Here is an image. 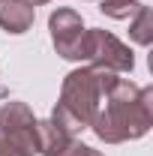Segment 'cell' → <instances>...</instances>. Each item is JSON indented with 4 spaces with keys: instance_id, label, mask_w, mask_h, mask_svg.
I'll use <instances>...</instances> for the list:
<instances>
[{
    "instance_id": "6",
    "label": "cell",
    "mask_w": 153,
    "mask_h": 156,
    "mask_svg": "<svg viewBox=\"0 0 153 156\" xmlns=\"http://www.w3.org/2000/svg\"><path fill=\"white\" fill-rule=\"evenodd\" d=\"M33 6L24 3V0H0V27L12 36H21L33 27Z\"/></svg>"
},
{
    "instance_id": "2",
    "label": "cell",
    "mask_w": 153,
    "mask_h": 156,
    "mask_svg": "<svg viewBox=\"0 0 153 156\" xmlns=\"http://www.w3.org/2000/svg\"><path fill=\"white\" fill-rule=\"evenodd\" d=\"M117 78H120L117 72L99 69V66L72 69L69 75L63 78L60 99L54 105V111H51V120L57 126H63L69 135H75L81 129H90L102 99L108 96V90L114 87Z\"/></svg>"
},
{
    "instance_id": "4",
    "label": "cell",
    "mask_w": 153,
    "mask_h": 156,
    "mask_svg": "<svg viewBox=\"0 0 153 156\" xmlns=\"http://www.w3.org/2000/svg\"><path fill=\"white\" fill-rule=\"evenodd\" d=\"M48 30H51V42L54 51L63 60H84V21L75 9H54L48 18Z\"/></svg>"
},
{
    "instance_id": "10",
    "label": "cell",
    "mask_w": 153,
    "mask_h": 156,
    "mask_svg": "<svg viewBox=\"0 0 153 156\" xmlns=\"http://www.w3.org/2000/svg\"><path fill=\"white\" fill-rule=\"evenodd\" d=\"M60 156H102L99 153V150H93V147H87V144H81V141H75V138H72V141H69V147H66V150H63V153Z\"/></svg>"
},
{
    "instance_id": "1",
    "label": "cell",
    "mask_w": 153,
    "mask_h": 156,
    "mask_svg": "<svg viewBox=\"0 0 153 156\" xmlns=\"http://www.w3.org/2000/svg\"><path fill=\"white\" fill-rule=\"evenodd\" d=\"M153 126V87H138L129 78H117L96 111L93 135L105 144L144 138Z\"/></svg>"
},
{
    "instance_id": "7",
    "label": "cell",
    "mask_w": 153,
    "mask_h": 156,
    "mask_svg": "<svg viewBox=\"0 0 153 156\" xmlns=\"http://www.w3.org/2000/svg\"><path fill=\"white\" fill-rule=\"evenodd\" d=\"M75 135H69L63 126H57L51 117L48 120H39L36 123V153L39 156H60L66 147H69V141Z\"/></svg>"
},
{
    "instance_id": "3",
    "label": "cell",
    "mask_w": 153,
    "mask_h": 156,
    "mask_svg": "<svg viewBox=\"0 0 153 156\" xmlns=\"http://www.w3.org/2000/svg\"><path fill=\"white\" fill-rule=\"evenodd\" d=\"M84 60L90 66H99V69H108V72H132L135 66V54L129 51V45H123L114 33L108 30H87L84 36Z\"/></svg>"
},
{
    "instance_id": "9",
    "label": "cell",
    "mask_w": 153,
    "mask_h": 156,
    "mask_svg": "<svg viewBox=\"0 0 153 156\" xmlns=\"http://www.w3.org/2000/svg\"><path fill=\"white\" fill-rule=\"evenodd\" d=\"M99 9H102V15H108V18H132L135 12L141 9V3L138 0H99Z\"/></svg>"
},
{
    "instance_id": "5",
    "label": "cell",
    "mask_w": 153,
    "mask_h": 156,
    "mask_svg": "<svg viewBox=\"0 0 153 156\" xmlns=\"http://www.w3.org/2000/svg\"><path fill=\"white\" fill-rule=\"evenodd\" d=\"M36 123L39 120L33 117V111L24 102H18V99L3 102V108H0V132L9 138L24 156L36 153Z\"/></svg>"
},
{
    "instance_id": "11",
    "label": "cell",
    "mask_w": 153,
    "mask_h": 156,
    "mask_svg": "<svg viewBox=\"0 0 153 156\" xmlns=\"http://www.w3.org/2000/svg\"><path fill=\"white\" fill-rule=\"evenodd\" d=\"M0 156H24V153H21L18 147H15V144H12L9 138L0 132Z\"/></svg>"
},
{
    "instance_id": "12",
    "label": "cell",
    "mask_w": 153,
    "mask_h": 156,
    "mask_svg": "<svg viewBox=\"0 0 153 156\" xmlns=\"http://www.w3.org/2000/svg\"><path fill=\"white\" fill-rule=\"evenodd\" d=\"M24 3H30V6H33V9H36V6H45V3H48V0H24Z\"/></svg>"
},
{
    "instance_id": "8",
    "label": "cell",
    "mask_w": 153,
    "mask_h": 156,
    "mask_svg": "<svg viewBox=\"0 0 153 156\" xmlns=\"http://www.w3.org/2000/svg\"><path fill=\"white\" fill-rule=\"evenodd\" d=\"M129 39L138 42V45H144V48L153 42V12H150V6L141 3V9L132 15V21H129Z\"/></svg>"
}]
</instances>
